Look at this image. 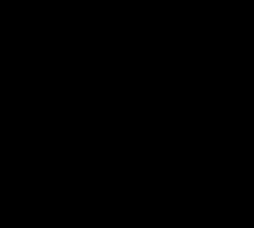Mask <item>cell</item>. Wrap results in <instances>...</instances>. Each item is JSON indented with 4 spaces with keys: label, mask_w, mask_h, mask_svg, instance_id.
<instances>
[]
</instances>
